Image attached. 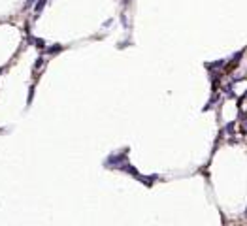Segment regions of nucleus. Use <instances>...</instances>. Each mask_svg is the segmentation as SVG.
<instances>
[{"mask_svg":"<svg viewBox=\"0 0 247 226\" xmlns=\"http://www.w3.org/2000/svg\"><path fill=\"white\" fill-rule=\"evenodd\" d=\"M32 4H34V0H27V2H25V8H27V9H28L30 6H32Z\"/></svg>","mask_w":247,"mask_h":226,"instance_id":"6","label":"nucleus"},{"mask_svg":"<svg viewBox=\"0 0 247 226\" xmlns=\"http://www.w3.org/2000/svg\"><path fill=\"white\" fill-rule=\"evenodd\" d=\"M62 49V45H55V47H49L47 49V53H51V55H55V53H59V51Z\"/></svg>","mask_w":247,"mask_h":226,"instance_id":"3","label":"nucleus"},{"mask_svg":"<svg viewBox=\"0 0 247 226\" xmlns=\"http://www.w3.org/2000/svg\"><path fill=\"white\" fill-rule=\"evenodd\" d=\"M226 132H228V134H232V132H234V122H230V125H226Z\"/></svg>","mask_w":247,"mask_h":226,"instance_id":"4","label":"nucleus"},{"mask_svg":"<svg viewBox=\"0 0 247 226\" xmlns=\"http://www.w3.org/2000/svg\"><path fill=\"white\" fill-rule=\"evenodd\" d=\"M45 2H47V0H38V4H36V8H34L36 17H38V15L42 13V9H44V6H45Z\"/></svg>","mask_w":247,"mask_h":226,"instance_id":"2","label":"nucleus"},{"mask_svg":"<svg viewBox=\"0 0 247 226\" xmlns=\"http://www.w3.org/2000/svg\"><path fill=\"white\" fill-rule=\"evenodd\" d=\"M42 64H44V59H42V56H40V59L36 60V66H34V68H40V66H42Z\"/></svg>","mask_w":247,"mask_h":226,"instance_id":"5","label":"nucleus"},{"mask_svg":"<svg viewBox=\"0 0 247 226\" xmlns=\"http://www.w3.org/2000/svg\"><path fill=\"white\" fill-rule=\"evenodd\" d=\"M121 162H125V153H121V155H117V156L108 158V160H106V166H113V164H119V166H121Z\"/></svg>","mask_w":247,"mask_h":226,"instance_id":"1","label":"nucleus"}]
</instances>
